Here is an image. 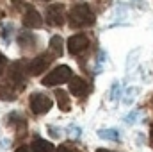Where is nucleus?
<instances>
[{"instance_id":"obj_3","label":"nucleus","mask_w":153,"mask_h":152,"mask_svg":"<svg viewBox=\"0 0 153 152\" xmlns=\"http://www.w3.org/2000/svg\"><path fill=\"white\" fill-rule=\"evenodd\" d=\"M53 102L50 100V97H46L45 93H32L30 95V109L34 114H45L52 109Z\"/></svg>"},{"instance_id":"obj_8","label":"nucleus","mask_w":153,"mask_h":152,"mask_svg":"<svg viewBox=\"0 0 153 152\" xmlns=\"http://www.w3.org/2000/svg\"><path fill=\"white\" fill-rule=\"evenodd\" d=\"M22 22H23V25L27 29H39L41 23H43V18H41V14L38 13V9H34L32 5H27Z\"/></svg>"},{"instance_id":"obj_18","label":"nucleus","mask_w":153,"mask_h":152,"mask_svg":"<svg viewBox=\"0 0 153 152\" xmlns=\"http://www.w3.org/2000/svg\"><path fill=\"white\" fill-rule=\"evenodd\" d=\"M4 66H5V57H4V56L0 54V72L4 70Z\"/></svg>"},{"instance_id":"obj_20","label":"nucleus","mask_w":153,"mask_h":152,"mask_svg":"<svg viewBox=\"0 0 153 152\" xmlns=\"http://www.w3.org/2000/svg\"><path fill=\"white\" fill-rule=\"evenodd\" d=\"M96 152H111V150H105V149H98Z\"/></svg>"},{"instance_id":"obj_4","label":"nucleus","mask_w":153,"mask_h":152,"mask_svg":"<svg viewBox=\"0 0 153 152\" xmlns=\"http://www.w3.org/2000/svg\"><path fill=\"white\" fill-rule=\"evenodd\" d=\"M9 79H11V82L16 84L20 90L23 88L25 79H27V65H25V61H14V63L9 66Z\"/></svg>"},{"instance_id":"obj_21","label":"nucleus","mask_w":153,"mask_h":152,"mask_svg":"<svg viewBox=\"0 0 153 152\" xmlns=\"http://www.w3.org/2000/svg\"><path fill=\"white\" fill-rule=\"evenodd\" d=\"M152 145H153V127H152Z\"/></svg>"},{"instance_id":"obj_12","label":"nucleus","mask_w":153,"mask_h":152,"mask_svg":"<svg viewBox=\"0 0 153 152\" xmlns=\"http://www.w3.org/2000/svg\"><path fill=\"white\" fill-rule=\"evenodd\" d=\"M30 152H55V147H53V143H50V141H46V140L36 138V140L32 141Z\"/></svg>"},{"instance_id":"obj_19","label":"nucleus","mask_w":153,"mask_h":152,"mask_svg":"<svg viewBox=\"0 0 153 152\" xmlns=\"http://www.w3.org/2000/svg\"><path fill=\"white\" fill-rule=\"evenodd\" d=\"M14 152H30V149L29 147H20V149H16Z\"/></svg>"},{"instance_id":"obj_6","label":"nucleus","mask_w":153,"mask_h":152,"mask_svg":"<svg viewBox=\"0 0 153 152\" xmlns=\"http://www.w3.org/2000/svg\"><path fill=\"white\" fill-rule=\"evenodd\" d=\"M52 59H53V56H52L50 52H45V54L36 56V57L29 63V74H30V75H39L41 72H45V70L50 66Z\"/></svg>"},{"instance_id":"obj_17","label":"nucleus","mask_w":153,"mask_h":152,"mask_svg":"<svg viewBox=\"0 0 153 152\" xmlns=\"http://www.w3.org/2000/svg\"><path fill=\"white\" fill-rule=\"evenodd\" d=\"M11 29H13V25H5V29H4V38H5V41L9 39V32H11Z\"/></svg>"},{"instance_id":"obj_9","label":"nucleus","mask_w":153,"mask_h":152,"mask_svg":"<svg viewBox=\"0 0 153 152\" xmlns=\"http://www.w3.org/2000/svg\"><path fill=\"white\" fill-rule=\"evenodd\" d=\"M70 91H71L73 95H76V97L87 95L89 84H87V81L82 79V77H71V79H70Z\"/></svg>"},{"instance_id":"obj_15","label":"nucleus","mask_w":153,"mask_h":152,"mask_svg":"<svg viewBox=\"0 0 153 152\" xmlns=\"http://www.w3.org/2000/svg\"><path fill=\"white\" fill-rule=\"evenodd\" d=\"M98 136L103 140H114V141L119 140V132L116 129H102V131H98Z\"/></svg>"},{"instance_id":"obj_11","label":"nucleus","mask_w":153,"mask_h":152,"mask_svg":"<svg viewBox=\"0 0 153 152\" xmlns=\"http://www.w3.org/2000/svg\"><path fill=\"white\" fill-rule=\"evenodd\" d=\"M55 100L61 111H70L71 109V102H70V95L64 90H55Z\"/></svg>"},{"instance_id":"obj_13","label":"nucleus","mask_w":153,"mask_h":152,"mask_svg":"<svg viewBox=\"0 0 153 152\" xmlns=\"http://www.w3.org/2000/svg\"><path fill=\"white\" fill-rule=\"evenodd\" d=\"M0 99L2 100H14L16 99V90L9 82H0Z\"/></svg>"},{"instance_id":"obj_1","label":"nucleus","mask_w":153,"mask_h":152,"mask_svg":"<svg viewBox=\"0 0 153 152\" xmlns=\"http://www.w3.org/2000/svg\"><path fill=\"white\" fill-rule=\"evenodd\" d=\"M68 18H70V25H73V27H87V25H93L94 20H96L94 13L91 11V7L87 4H76V5H73L70 9Z\"/></svg>"},{"instance_id":"obj_10","label":"nucleus","mask_w":153,"mask_h":152,"mask_svg":"<svg viewBox=\"0 0 153 152\" xmlns=\"http://www.w3.org/2000/svg\"><path fill=\"white\" fill-rule=\"evenodd\" d=\"M18 43L23 50H30L36 47V36L30 32V31H22L18 34Z\"/></svg>"},{"instance_id":"obj_5","label":"nucleus","mask_w":153,"mask_h":152,"mask_svg":"<svg viewBox=\"0 0 153 152\" xmlns=\"http://www.w3.org/2000/svg\"><path fill=\"white\" fill-rule=\"evenodd\" d=\"M46 22L50 25L61 27L66 22V9H64V5L62 4H52L46 9Z\"/></svg>"},{"instance_id":"obj_16","label":"nucleus","mask_w":153,"mask_h":152,"mask_svg":"<svg viewBox=\"0 0 153 152\" xmlns=\"http://www.w3.org/2000/svg\"><path fill=\"white\" fill-rule=\"evenodd\" d=\"M55 152H73V150H71L68 145H61V147H57V149H55Z\"/></svg>"},{"instance_id":"obj_14","label":"nucleus","mask_w":153,"mask_h":152,"mask_svg":"<svg viewBox=\"0 0 153 152\" xmlns=\"http://www.w3.org/2000/svg\"><path fill=\"white\" fill-rule=\"evenodd\" d=\"M48 52H50L53 57H61V56H62V38H61V36H52Z\"/></svg>"},{"instance_id":"obj_22","label":"nucleus","mask_w":153,"mask_h":152,"mask_svg":"<svg viewBox=\"0 0 153 152\" xmlns=\"http://www.w3.org/2000/svg\"><path fill=\"white\" fill-rule=\"evenodd\" d=\"M43 2H50V0H43Z\"/></svg>"},{"instance_id":"obj_7","label":"nucleus","mask_w":153,"mask_h":152,"mask_svg":"<svg viewBox=\"0 0 153 152\" xmlns=\"http://www.w3.org/2000/svg\"><path fill=\"white\" fill-rule=\"evenodd\" d=\"M87 47H89V38L85 34H75V36H71L68 39V52L71 56L82 54Z\"/></svg>"},{"instance_id":"obj_2","label":"nucleus","mask_w":153,"mask_h":152,"mask_svg":"<svg viewBox=\"0 0 153 152\" xmlns=\"http://www.w3.org/2000/svg\"><path fill=\"white\" fill-rule=\"evenodd\" d=\"M73 77V70L66 65H61L57 68H53L52 72H48V75L43 77V86H59L62 82H70V79Z\"/></svg>"}]
</instances>
